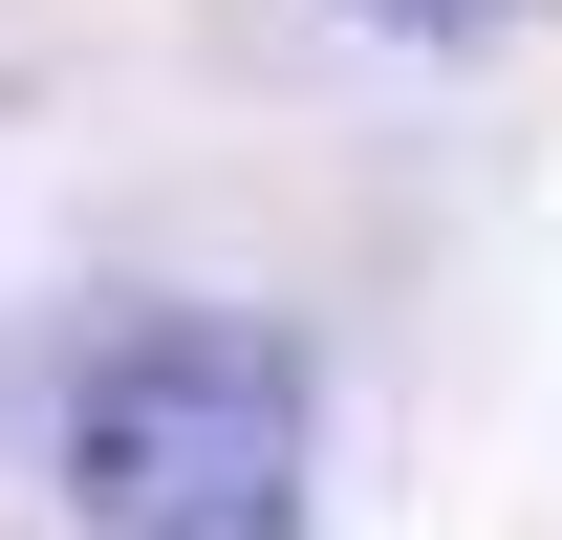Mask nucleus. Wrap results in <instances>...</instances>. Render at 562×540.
I'll return each instance as SVG.
<instances>
[{
	"label": "nucleus",
	"mask_w": 562,
	"mask_h": 540,
	"mask_svg": "<svg viewBox=\"0 0 562 540\" xmlns=\"http://www.w3.org/2000/svg\"><path fill=\"white\" fill-rule=\"evenodd\" d=\"M87 540H303V368L260 325H131L66 390Z\"/></svg>",
	"instance_id": "obj_1"
},
{
	"label": "nucleus",
	"mask_w": 562,
	"mask_h": 540,
	"mask_svg": "<svg viewBox=\"0 0 562 540\" xmlns=\"http://www.w3.org/2000/svg\"><path fill=\"white\" fill-rule=\"evenodd\" d=\"M347 22H390V44H476V22H519V0H347Z\"/></svg>",
	"instance_id": "obj_2"
}]
</instances>
